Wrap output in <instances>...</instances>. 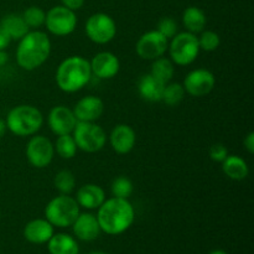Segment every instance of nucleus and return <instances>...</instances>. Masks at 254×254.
I'll return each instance as SVG.
<instances>
[{
    "label": "nucleus",
    "mask_w": 254,
    "mask_h": 254,
    "mask_svg": "<svg viewBox=\"0 0 254 254\" xmlns=\"http://www.w3.org/2000/svg\"><path fill=\"white\" fill-rule=\"evenodd\" d=\"M102 232L109 236H118L130 228L135 220V210L128 198H106L97 212Z\"/></svg>",
    "instance_id": "f257e3e1"
},
{
    "label": "nucleus",
    "mask_w": 254,
    "mask_h": 254,
    "mask_svg": "<svg viewBox=\"0 0 254 254\" xmlns=\"http://www.w3.org/2000/svg\"><path fill=\"white\" fill-rule=\"evenodd\" d=\"M51 40L49 35L40 30L29 31L16 47V62L25 71H35L49 60L51 55Z\"/></svg>",
    "instance_id": "f03ea898"
},
{
    "label": "nucleus",
    "mask_w": 254,
    "mask_h": 254,
    "mask_svg": "<svg viewBox=\"0 0 254 254\" xmlns=\"http://www.w3.org/2000/svg\"><path fill=\"white\" fill-rule=\"evenodd\" d=\"M92 78L91 64L84 57L69 56L59 64L55 74L57 87L64 93H76L83 89Z\"/></svg>",
    "instance_id": "7ed1b4c3"
},
{
    "label": "nucleus",
    "mask_w": 254,
    "mask_h": 254,
    "mask_svg": "<svg viewBox=\"0 0 254 254\" xmlns=\"http://www.w3.org/2000/svg\"><path fill=\"white\" fill-rule=\"evenodd\" d=\"M6 128L14 135L32 136L41 129L44 124V116L41 111L31 104H20L14 107L7 113Z\"/></svg>",
    "instance_id": "20e7f679"
},
{
    "label": "nucleus",
    "mask_w": 254,
    "mask_h": 254,
    "mask_svg": "<svg viewBox=\"0 0 254 254\" xmlns=\"http://www.w3.org/2000/svg\"><path fill=\"white\" fill-rule=\"evenodd\" d=\"M79 205L76 198L69 195H62L54 197L49 201L45 207V218L51 223L54 227L67 228L71 227L78 215Z\"/></svg>",
    "instance_id": "39448f33"
},
{
    "label": "nucleus",
    "mask_w": 254,
    "mask_h": 254,
    "mask_svg": "<svg viewBox=\"0 0 254 254\" xmlns=\"http://www.w3.org/2000/svg\"><path fill=\"white\" fill-rule=\"evenodd\" d=\"M72 136L77 148L89 154L101 151L108 140L106 130L96 122H77Z\"/></svg>",
    "instance_id": "423d86ee"
},
{
    "label": "nucleus",
    "mask_w": 254,
    "mask_h": 254,
    "mask_svg": "<svg viewBox=\"0 0 254 254\" xmlns=\"http://www.w3.org/2000/svg\"><path fill=\"white\" fill-rule=\"evenodd\" d=\"M168 51L174 64L189 66L195 62L201 51L197 36L189 31L178 32L173 39L169 40Z\"/></svg>",
    "instance_id": "0eeeda50"
},
{
    "label": "nucleus",
    "mask_w": 254,
    "mask_h": 254,
    "mask_svg": "<svg viewBox=\"0 0 254 254\" xmlns=\"http://www.w3.org/2000/svg\"><path fill=\"white\" fill-rule=\"evenodd\" d=\"M84 31L92 42L106 45L116 37L117 24L111 15L106 12H96L87 19Z\"/></svg>",
    "instance_id": "6e6552de"
},
{
    "label": "nucleus",
    "mask_w": 254,
    "mask_h": 254,
    "mask_svg": "<svg viewBox=\"0 0 254 254\" xmlns=\"http://www.w3.org/2000/svg\"><path fill=\"white\" fill-rule=\"evenodd\" d=\"M45 26L47 31L55 36H68L77 27L76 11H72L62 5H56L46 12Z\"/></svg>",
    "instance_id": "1a4fd4ad"
},
{
    "label": "nucleus",
    "mask_w": 254,
    "mask_h": 254,
    "mask_svg": "<svg viewBox=\"0 0 254 254\" xmlns=\"http://www.w3.org/2000/svg\"><path fill=\"white\" fill-rule=\"evenodd\" d=\"M30 165L36 169H45L52 163L55 156L54 143L44 135H32L25 149Z\"/></svg>",
    "instance_id": "9d476101"
},
{
    "label": "nucleus",
    "mask_w": 254,
    "mask_h": 254,
    "mask_svg": "<svg viewBox=\"0 0 254 254\" xmlns=\"http://www.w3.org/2000/svg\"><path fill=\"white\" fill-rule=\"evenodd\" d=\"M169 40L158 30H150L141 35L135 44V52L141 60L154 61L168 52Z\"/></svg>",
    "instance_id": "9b49d317"
},
{
    "label": "nucleus",
    "mask_w": 254,
    "mask_h": 254,
    "mask_svg": "<svg viewBox=\"0 0 254 254\" xmlns=\"http://www.w3.org/2000/svg\"><path fill=\"white\" fill-rule=\"evenodd\" d=\"M184 89L191 97H205L213 91L216 86V77L206 68H196L189 72L184 79Z\"/></svg>",
    "instance_id": "f8f14e48"
},
{
    "label": "nucleus",
    "mask_w": 254,
    "mask_h": 254,
    "mask_svg": "<svg viewBox=\"0 0 254 254\" xmlns=\"http://www.w3.org/2000/svg\"><path fill=\"white\" fill-rule=\"evenodd\" d=\"M73 111L66 106H56L50 111L47 117V124L55 135H66L72 134L77 124Z\"/></svg>",
    "instance_id": "ddd939ff"
},
{
    "label": "nucleus",
    "mask_w": 254,
    "mask_h": 254,
    "mask_svg": "<svg viewBox=\"0 0 254 254\" xmlns=\"http://www.w3.org/2000/svg\"><path fill=\"white\" fill-rule=\"evenodd\" d=\"M92 76L99 79H112L118 74L121 69V61L118 57L109 51L98 52L89 61Z\"/></svg>",
    "instance_id": "4468645a"
},
{
    "label": "nucleus",
    "mask_w": 254,
    "mask_h": 254,
    "mask_svg": "<svg viewBox=\"0 0 254 254\" xmlns=\"http://www.w3.org/2000/svg\"><path fill=\"white\" fill-rule=\"evenodd\" d=\"M109 143L112 149L119 155L129 154L136 143L135 130L128 124H118L109 134Z\"/></svg>",
    "instance_id": "2eb2a0df"
},
{
    "label": "nucleus",
    "mask_w": 254,
    "mask_h": 254,
    "mask_svg": "<svg viewBox=\"0 0 254 254\" xmlns=\"http://www.w3.org/2000/svg\"><path fill=\"white\" fill-rule=\"evenodd\" d=\"M74 117L78 122H97L104 112V103L99 97L86 96L73 107Z\"/></svg>",
    "instance_id": "dca6fc26"
},
{
    "label": "nucleus",
    "mask_w": 254,
    "mask_h": 254,
    "mask_svg": "<svg viewBox=\"0 0 254 254\" xmlns=\"http://www.w3.org/2000/svg\"><path fill=\"white\" fill-rule=\"evenodd\" d=\"M73 228V233L76 238L83 242H91L98 238L101 235V227H99L97 216L91 212L79 213L78 217L71 226Z\"/></svg>",
    "instance_id": "f3484780"
},
{
    "label": "nucleus",
    "mask_w": 254,
    "mask_h": 254,
    "mask_svg": "<svg viewBox=\"0 0 254 254\" xmlns=\"http://www.w3.org/2000/svg\"><path fill=\"white\" fill-rule=\"evenodd\" d=\"M54 228L46 218H36L26 223L24 228V237L30 243L44 245L54 236Z\"/></svg>",
    "instance_id": "a211bd4d"
},
{
    "label": "nucleus",
    "mask_w": 254,
    "mask_h": 254,
    "mask_svg": "<svg viewBox=\"0 0 254 254\" xmlns=\"http://www.w3.org/2000/svg\"><path fill=\"white\" fill-rule=\"evenodd\" d=\"M76 201L79 207L86 210H98L99 206L106 201V192L96 184H86L76 192Z\"/></svg>",
    "instance_id": "6ab92c4d"
},
{
    "label": "nucleus",
    "mask_w": 254,
    "mask_h": 254,
    "mask_svg": "<svg viewBox=\"0 0 254 254\" xmlns=\"http://www.w3.org/2000/svg\"><path fill=\"white\" fill-rule=\"evenodd\" d=\"M164 87H165V83L155 78L153 74H144L139 79L138 83L139 96L148 102H160Z\"/></svg>",
    "instance_id": "aec40b11"
},
{
    "label": "nucleus",
    "mask_w": 254,
    "mask_h": 254,
    "mask_svg": "<svg viewBox=\"0 0 254 254\" xmlns=\"http://www.w3.org/2000/svg\"><path fill=\"white\" fill-rule=\"evenodd\" d=\"M222 171L228 179L233 181H242L250 175V166L247 161L240 155H230L222 161Z\"/></svg>",
    "instance_id": "412c9836"
},
{
    "label": "nucleus",
    "mask_w": 254,
    "mask_h": 254,
    "mask_svg": "<svg viewBox=\"0 0 254 254\" xmlns=\"http://www.w3.org/2000/svg\"><path fill=\"white\" fill-rule=\"evenodd\" d=\"M50 254H78L77 241L67 233H56L47 242Z\"/></svg>",
    "instance_id": "4be33fe9"
},
{
    "label": "nucleus",
    "mask_w": 254,
    "mask_h": 254,
    "mask_svg": "<svg viewBox=\"0 0 254 254\" xmlns=\"http://www.w3.org/2000/svg\"><path fill=\"white\" fill-rule=\"evenodd\" d=\"M0 27L6 32L12 40H21L27 32L30 31L29 26L24 21L21 15L19 14H7L0 21Z\"/></svg>",
    "instance_id": "5701e85b"
},
{
    "label": "nucleus",
    "mask_w": 254,
    "mask_h": 254,
    "mask_svg": "<svg viewBox=\"0 0 254 254\" xmlns=\"http://www.w3.org/2000/svg\"><path fill=\"white\" fill-rule=\"evenodd\" d=\"M206 15L202 9L197 6H189L184 10L183 12V25L185 26L186 31L191 34H200L201 31L205 30Z\"/></svg>",
    "instance_id": "b1692460"
},
{
    "label": "nucleus",
    "mask_w": 254,
    "mask_h": 254,
    "mask_svg": "<svg viewBox=\"0 0 254 254\" xmlns=\"http://www.w3.org/2000/svg\"><path fill=\"white\" fill-rule=\"evenodd\" d=\"M150 74H153L155 78L166 84L171 82L174 74H175V64L170 59H166L164 56L159 57V59L154 60L151 64Z\"/></svg>",
    "instance_id": "393cba45"
},
{
    "label": "nucleus",
    "mask_w": 254,
    "mask_h": 254,
    "mask_svg": "<svg viewBox=\"0 0 254 254\" xmlns=\"http://www.w3.org/2000/svg\"><path fill=\"white\" fill-rule=\"evenodd\" d=\"M54 146L55 153H56L61 159H64V160L73 159L74 156H76L77 150H78L72 134L57 136L56 143L54 144Z\"/></svg>",
    "instance_id": "a878e982"
},
{
    "label": "nucleus",
    "mask_w": 254,
    "mask_h": 254,
    "mask_svg": "<svg viewBox=\"0 0 254 254\" xmlns=\"http://www.w3.org/2000/svg\"><path fill=\"white\" fill-rule=\"evenodd\" d=\"M185 89L181 83L178 82H169L165 84L163 92V97H161V101L166 104V106L175 107L178 104H180L183 102V99L185 98Z\"/></svg>",
    "instance_id": "bb28decb"
},
{
    "label": "nucleus",
    "mask_w": 254,
    "mask_h": 254,
    "mask_svg": "<svg viewBox=\"0 0 254 254\" xmlns=\"http://www.w3.org/2000/svg\"><path fill=\"white\" fill-rule=\"evenodd\" d=\"M54 185L56 190L62 195H71L76 188V178L69 170H61L55 175Z\"/></svg>",
    "instance_id": "cd10ccee"
},
{
    "label": "nucleus",
    "mask_w": 254,
    "mask_h": 254,
    "mask_svg": "<svg viewBox=\"0 0 254 254\" xmlns=\"http://www.w3.org/2000/svg\"><path fill=\"white\" fill-rule=\"evenodd\" d=\"M22 19L26 22L29 29L39 30L40 27L45 25V19H46V11L39 6H29L27 9L24 10L21 14Z\"/></svg>",
    "instance_id": "c85d7f7f"
},
{
    "label": "nucleus",
    "mask_w": 254,
    "mask_h": 254,
    "mask_svg": "<svg viewBox=\"0 0 254 254\" xmlns=\"http://www.w3.org/2000/svg\"><path fill=\"white\" fill-rule=\"evenodd\" d=\"M134 191V185L130 179L127 176H118L114 179L111 185V192L113 197L118 198H128L131 196Z\"/></svg>",
    "instance_id": "c756f323"
},
{
    "label": "nucleus",
    "mask_w": 254,
    "mask_h": 254,
    "mask_svg": "<svg viewBox=\"0 0 254 254\" xmlns=\"http://www.w3.org/2000/svg\"><path fill=\"white\" fill-rule=\"evenodd\" d=\"M198 46L200 50L205 52H213L220 47L221 37L217 32L212 30H203L200 32V36H197Z\"/></svg>",
    "instance_id": "7c9ffc66"
},
{
    "label": "nucleus",
    "mask_w": 254,
    "mask_h": 254,
    "mask_svg": "<svg viewBox=\"0 0 254 254\" xmlns=\"http://www.w3.org/2000/svg\"><path fill=\"white\" fill-rule=\"evenodd\" d=\"M156 30H158L161 35H164L166 39L170 40L179 32V25L173 17H163V19L158 22V29Z\"/></svg>",
    "instance_id": "2f4dec72"
},
{
    "label": "nucleus",
    "mask_w": 254,
    "mask_h": 254,
    "mask_svg": "<svg viewBox=\"0 0 254 254\" xmlns=\"http://www.w3.org/2000/svg\"><path fill=\"white\" fill-rule=\"evenodd\" d=\"M208 155H210V159L212 161H216V163H222L228 155V150L226 148L225 144H213L210 148V151H208Z\"/></svg>",
    "instance_id": "473e14b6"
},
{
    "label": "nucleus",
    "mask_w": 254,
    "mask_h": 254,
    "mask_svg": "<svg viewBox=\"0 0 254 254\" xmlns=\"http://www.w3.org/2000/svg\"><path fill=\"white\" fill-rule=\"evenodd\" d=\"M62 6L67 7V9L72 10V11H77V10L82 9L84 5V0H60Z\"/></svg>",
    "instance_id": "72a5a7b5"
},
{
    "label": "nucleus",
    "mask_w": 254,
    "mask_h": 254,
    "mask_svg": "<svg viewBox=\"0 0 254 254\" xmlns=\"http://www.w3.org/2000/svg\"><path fill=\"white\" fill-rule=\"evenodd\" d=\"M243 145H245V149L250 154L254 153V133L253 131H250L247 135L243 139Z\"/></svg>",
    "instance_id": "f704fd0d"
},
{
    "label": "nucleus",
    "mask_w": 254,
    "mask_h": 254,
    "mask_svg": "<svg viewBox=\"0 0 254 254\" xmlns=\"http://www.w3.org/2000/svg\"><path fill=\"white\" fill-rule=\"evenodd\" d=\"M10 42H11L10 36L0 27V51H5L10 45Z\"/></svg>",
    "instance_id": "c9c22d12"
},
{
    "label": "nucleus",
    "mask_w": 254,
    "mask_h": 254,
    "mask_svg": "<svg viewBox=\"0 0 254 254\" xmlns=\"http://www.w3.org/2000/svg\"><path fill=\"white\" fill-rule=\"evenodd\" d=\"M7 128H6V123H5L4 119L0 118V139L2 138V136L5 135V133H6Z\"/></svg>",
    "instance_id": "e433bc0d"
},
{
    "label": "nucleus",
    "mask_w": 254,
    "mask_h": 254,
    "mask_svg": "<svg viewBox=\"0 0 254 254\" xmlns=\"http://www.w3.org/2000/svg\"><path fill=\"white\" fill-rule=\"evenodd\" d=\"M7 61H9V56H7L6 52L0 51V67L4 66Z\"/></svg>",
    "instance_id": "4c0bfd02"
},
{
    "label": "nucleus",
    "mask_w": 254,
    "mask_h": 254,
    "mask_svg": "<svg viewBox=\"0 0 254 254\" xmlns=\"http://www.w3.org/2000/svg\"><path fill=\"white\" fill-rule=\"evenodd\" d=\"M208 254H227L225 252V251H222V250H215V251H212V252H210Z\"/></svg>",
    "instance_id": "58836bf2"
},
{
    "label": "nucleus",
    "mask_w": 254,
    "mask_h": 254,
    "mask_svg": "<svg viewBox=\"0 0 254 254\" xmlns=\"http://www.w3.org/2000/svg\"><path fill=\"white\" fill-rule=\"evenodd\" d=\"M89 254H108V253H104V252H93V253H89Z\"/></svg>",
    "instance_id": "ea45409f"
},
{
    "label": "nucleus",
    "mask_w": 254,
    "mask_h": 254,
    "mask_svg": "<svg viewBox=\"0 0 254 254\" xmlns=\"http://www.w3.org/2000/svg\"><path fill=\"white\" fill-rule=\"evenodd\" d=\"M0 216H1V215H0Z\"/></svg>",
    "instance_id": "a19ab883"
}]
</instances>
